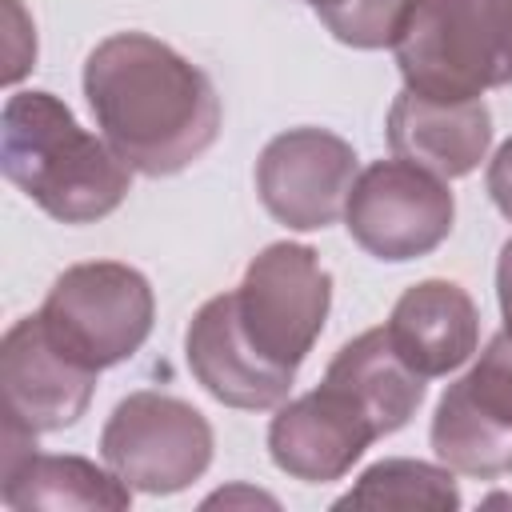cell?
I'll return each mask as SVG.
<instances>
[{
	"mask_svg": "<svg viewBox=\"0 0 512 512\" xmlns=\"http://www.w3.org/2000/svg\"><path fill=\"white\" fill-rule=\"evenodd\" d=\"M388 144L400 160L456 180L488 156L492 116L484 100H428L404 88L388 108Z\"/></svg>",
	"mask_w": 512,
	"mask_h": 512,
	"instance_id": "cell-12",
	"label": "cell"
},
{
	"mask_svg": "<svg viewBox=\"0 0 512 512\" xmlns=\"http://www.w3.org/2000/svg\"><path fill=\"white\" fill-rule=\"evenodd\" d=\"M392 348L428 380L456 372L480 340V316L472 296L452 280H420L412 284L392 316H388Z\"/></svg>",
	"mask_w": 512,
	"mask_h": 512,
	"instance_id": "cell-13",
	"label": "cell"
},
{
	"mask_svg": "<svg viewBox=\"0 0 512 512\" xmlns=\"http://www.w3.org/2000/svg\"><path fill=\"white\" fill-rule=\"evenodd\" d=\"M320 24L352 48H392L408 0H304Z\"/></svg>",
	"mask_w": 512,
	"mask_h": 512,
	"instance_id": "cell-18",
	"label": "cell"
},
{
	"mask_svg": "<svg viewBox=\"0 0 512 512\" xmlns=\"http://www.w3.org/2000/svg\"><path fill=\"white\" fill-rule=\"evenodd\" d=\"M332 508H396V512H456L460 488L452 468L424 460H380L372 464L352 492H344Z\"/></svg>",
	"mask_w": 512,
	"mask_h": 512,
	"instance_id": "cell-17",
	"label": "cell"
},
{
	"mask_svg": "<svg viewBox=\"0 0 512 512\" xmlns=\"http://www.w3.org/2000/svg\"><path fill=\"white\" fill-rule=\"evenodd\" d=\"M372 440V424L328 384L288 400L268 424L272 464L304 484L340 480Z\"/></svg>",
	"mask_w": 512,
	"mask_h": 512,
	"instance_id": "cell-11",
	"label": "cell"
},
{
	"mask_svg": "<svg viewBox=\"0 0 512 512\" xmlns=\"http://www.w3.org/2000/svg\"><path fill=\"white\" fill-rule=\"evenodd\" d=\"M320 384L340 392L372 424L376 440L400 432L424 400V376L392 348L388 328H368L348 340L332 356Z\"/></svg>",
	"mask_w": 512,
	"mask_h": 512,
	"instance_id": "cell-14",
	"label": "cell"
},
{
	"mask_svg": "<svg viewBox=\"0 0 512 512\" xmlns=\"http://www.w3.org/2000/svg\"><path fill=\"white\" fill-rule=\"evenodd\" d=\"M100 456L132 492L172 496L208 472L212 424L176 396L132 392L112 408Z\"/></svg>",
	"mask_w": 512,
	"mask_h": 512,
	"instance_id": "cell-5",
	"label": "cell"
},
{
	"mask_svg": "<svg viewBox=\"0 0 512 512\" xmlns=\"http://www.w3.org/2000/svg\"><path fill=\"white\" fill-rule=\"evenodd\" d=\"M496 296H500V312H504V332H512V240L500 248V264H496Z\"/></svg>",
	"mask_w": 512,
	"mask_h": 512,
	"instance_id": "cell-21",
	"label": "cell"
},
{
	"mask_svg": "<svg viewBox=\"0 0 512 512\" xmlns=\"http://www.w3.org/2000/svg\"><path fill=\"white\" fill-rule=\"evenodd\" d=\"M392 52L404 88L480 100L512 84V0H408Z\"/></svg>",
	"mask_w": 512,
	"mask_h": 512,
	"instance_id": "cell-3",
	"label": "cell"
},
{
	"mask_svg": "<svg viewBox=\"0 0 512 512\" xmlns=\"http://www.w3.org/2000/svg\"><path fill=\"white\" fill-rule=\"evenodd\" d=\"M488 192H492L496 208L512 220V136L496 148V156L488 164Z\"/></svg>",
	"mask_w": 512,
	"mask_h": 512,
	"instance_id": "cell-20",
	"label": "cell"
},
{
	"mask_svg": "<svg viewBox=\"0 0 512 512\" xmlns=\"http://www.w3.org/2000/svg\"><path fill=\"white\" fill-rule=\"evenodd\" d=\"M84 96L104 140L140 176H176L220 132L212 80L148 32H116L84 60Z\"/></svg>",
	"mask_w": 512,
	"mask_h": 512,
	"instance_id": "cell-1",
	"label": "cell"
},
{
	"mask_svg": "<svg viewBox=\"0 0 512 512\" xmlns=\"http://www.w3.org/2000/svg\"><path fill=\"white\" fill-rule=\"evenodd\" d=\"M184 356L200 388L228 408H248V412L276 408L296 380V372L268 364L252 348V340L240 328L236 292L212 296L192 316L188 336H184Z\"/></svg>",
	"mask_w": 512,
	"mask_h": 512,
	"instance_id": "cell-10",
	"label": "cell"
},
{
	"mask_svg": "<svg viewBox=\"0 0 512 512\" xmlns=\"http://www.w3.org/2000/svg\"><path fill=\"white\" fill-rule=\"evenodd\" d=\"M0 388H4V416L36 436V432H60L84 416L96 388V372L76 364L48 336L36 312L16 320L0 340Z\"/></svg>",
	"mask_w": 512,
	"mask_h": 512,
	"instance_id": "cell-9",
	"label": "cell"
},
{
	"mask_svg": "<svg viewBox=\"0 0 512 512\" xmlns=\"http://www.w3.org/2000/svg\"><path fill=\"white\" fill-rule=\"evenodd\" d=\"M0 500L16 512L32 508H96V512H124L132 504V488L116 476L96 468L84 456H40L28 452L24 460L0 468Z\"/></svg>",
	"mask_w": 512,
	"mask_h": 512,
	"instance_id": "cell-15",
	"label": "cell"
},
{
	"mask_svg": "<svg viewBox=\"0 0 512 512\" xmlns=\"http://www.w3.org/2000/svg\"><path fill=\"white\" fill-rule=\"evenodd\" d=\"M432 452L452 472L492 480L512 472V424L472 396L464 376L448 384L432 416Z\"/></svg>",
	"mask_w": 512,
	"mask_h": 512,
	"instance_id": "cell-16",
	"label": "cell"
},
{
	"mask_svg": "<svg viewBox=\"0 0 512 512\" xmlns=\"http://www.w3.org/2000/svg\"><path fill=\"white\" fill-rule=\"evenodd\" d=\"M0 168L60 224H92L128 196L132 168L120 152L84 132L52 92H16L0 116Z\"/></svg>",
	"mask_w": 512,
	"mask_h": 512,
	"instance_id": "cell-2",
	"label": "cell"
},
{
	"mask_svg": "<svg viewBox=\"0 0 512 512\" xmlns=\"http://www.w3.org/2000/svg\"><path fill=\"white\" fill-rule=\"evenodd\" d=\"M332 304V276L316 260L308 244H268L244 272L236 288L240 328L252 348L284 368L296 372L300 360L312 352Z\"/></svg>",
	"mask_w": 512,
	"mask_h": 512,
	"instance_id": "cell-6",
	"label": "cell"
},
{
	"mask_svg": "<svg viewBox=\"0 0 512 512\" xmlns=\"http://www.w3.org/2000/svg\"><path fill=\"white\" fill-rule=\"evenodd\" d=\"M356 184V152L324 128H288L264 144L256 160V192L264 208L296 228L316 232L336 224Z\"/></svg>",
	"mask_w": 512,
	"mask_h": 512,
	"instance_id": "cell-8",
	"label": "cell"
},
{
	"mask_svg": "<svg viewBox=\"0 0 512 512\" xmlns=\"http://www.w3.org/2000/svg\"><path fill=\"white\" fill-rule=\"evenodd\" d=\"M472 396L512 424V332H496L480 352V364L464 376Z\"/></svg>",
	"mask_w": 512,
	"mask_h": 512,
	"instance_id": "cell-19",
	"label": "cell"
},
{
	"mask_svg": "<svg viewBox=\"0 0 512 512\" xmlns=\"http://www.w3.org/2000/svg\"><path fill=\"white\" fill-rule=\"evenodd\" d=\"M152 284L116 260L72 264L44 296L40 320L48 336L84 368L104 372L124 364L152 332Z\"/></svg>",
	"mask_w": 512,
	"mask_h": 512,
	"instance_id": "cell-4",
	"label": "cell"
},
{
	"mask_svg": "<svg viewBox=\"0 0 512 512\" xmlns=\"http://www.w3.org/2000/svg\"><path fill=\"white\" fill-rule=\"evenodd\" d=\"M456 220V200L448 184L416 168L408 160H376L368 164L344 204V224L348 236L376 260L400 264L428 256L440 248L452 232Z\"/></svg>",
	"mask_w": 512,
	"mask_h": 512,
	"instance_id": "cell-7",
	"label": "cell"
}]
</instances>
